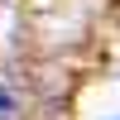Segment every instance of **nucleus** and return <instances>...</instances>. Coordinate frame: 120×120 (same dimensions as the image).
Listing matches in <instances>:
<instances>
[{
    "label": "nucleus",
    "mask_w": 120,
    "mask_h": 120,
    "mask_svg": "<svg viewBox=\"0 0 120 120\" xmlns=\"http://www.w3.org/2000/svg\"><path fill=\"white\" fill-rule=\"evenodd\" d=\"M0 120H15V96L5 91V82H0Z\"/></svg>",
    "instance_id": "1"
}]
</instances>
